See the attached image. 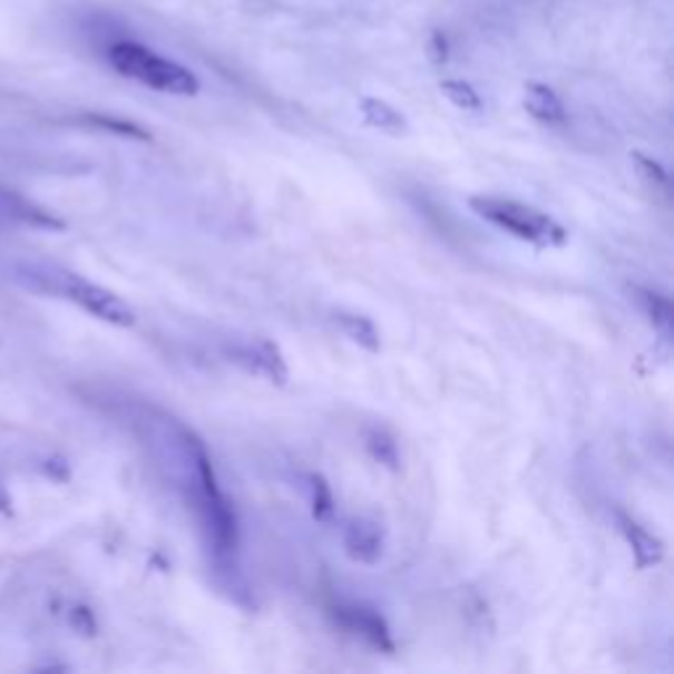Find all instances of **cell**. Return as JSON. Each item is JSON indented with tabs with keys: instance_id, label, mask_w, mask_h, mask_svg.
<instances>
[{
	"instance_id": "obj_3",
	"label": "cell",
	"mask_w": 674,
	"mask_h": 674,
	"mask_svg": "<svg viewBox=\"0 0 674 674\" xmlns=\"http://www.w3.org/2000/svg\"><path fill=\"white\" fill-rule=\"evenodd\" d=\"M183 434L187 451H191L195 480H198L201 509L203 517H206L208 530H212L214 546L216 550H222V554H229V550L237 548V540H241V525H237L235 506L229 504V498L224 496L219 488V480H216L214 463L208 459L206 446H203L193 432L185 430Z\"/></svg>"
},
{
	"instance_id": "obj_13",
	"label": "cell",
	"mask_w": 674,
	"mask_h": 674,
	"mask_svg": "<svg viewBox=\"0 0 674 674\" xmlns=\"http://www.w3.org/2000/svg\"><path fill=\"white\" fill-rule=\"evenodd\" d=\"M364 446L369 456L377 463H382V467H388L390 472H398L401 469V453H398V443L395 438L388 430H382V427H372L364 434Z\"/></svg>"
},
{
	"instance_id": "obj_8",
	"label": "cell",
	"mask_w": 674,
	"mask_h": 674,
	"mask_svg": "<svg viewBox=\"0 0 674 674\" xmlns=\"http://www.w3.org/2000/svg\"><path fill=\"white\" fill-rule=\"evenodd\" d=\"M614 519H617V530L622 533V538L627 540L629 550H633L637 567L654 569L664 561V543L658 540L648 527H643L641 521L633 519L622 509L614 511Z\"/></svg>"
},
{
	"instance_id": "obj_7",
	"label": "cell",
	"mask_w": 674,
	"mask_h": 674,
	"mask_svg": "<svg viewBox=\"0 0 674 674\" xmlns=\"http://www.w3.org/2000/svg\"><path fill=\"white\" fill-rule=\"evenodd\" d=\"M232 356H235L237 364H243L245 369H248V372L266 377L272 385H280V388L287 385V380H290L287 361H285V356H282L280 345L272 343V340H266V338L253 340L251 345L232 351Z\"/></svg>"
},
{
	"instance_id": "obj_2",
	"label": "cell",
	"mask_w": 674,
	"mask_h": 674,
	"mask_svg": "<svg viewBox=\"0 0 674 674\" xmlns=\"http://www.w3.org/2000/svg\"><path fill=\"white\" fill-rule=\"evenodd\" d=\"M469 206L477 216L490 222L492 227L509 232L519 241L538 245V248H561L567 243L569 232L561 227L554 216L538 212V208L525 206V203L511 198H496V195H475Z\"/></svg>"
},
{
	"instance_id": "obj_17",
	"label": "cell",
	"mask_w": 674,
	"mask_h": 674,
	"mask_svg": "<svg viewBox=\"0 0 674 674\" xmlns=\"http://www.w3.org/2000/svg\"><path fill=\"white\" fill-rule=\"evenodd\" d=\"M92 121H96V125H100L104 129H111V133L137 137V140H150V135L145 133L143 127L133 125V121H119V119H111V116H92Z\"/></svg>"
},
{
	"instance_id": "obj_9",
	"label": "cell",
	"mask_w": 674,
	"mask_h": 674,
	"mask_svg": "<svg viewBox=\"0 0 674 674\" xmlns=\"http://www.w3.org/2000/svg\"><path fill=\"white\" fill-rule=\"evenodd\" d=\"M525 108L527 114L535 116L543 125H564V121H567V111H564L561 98L543 82L525 85Z\"/></svg>"
},
{
	"instance_id": "obj_1",
	"label": "cell",
	"mask_w": 674,
	"mask_h": 674,
	"mask_svg": "<svg viewBox=\"0 0 674 674\" xmlns=\"http://www.w3.org/2000/svg\"><path fill=\"white\" fill-rule=\"evenodd\" d=\"M108 61L111 67L129 79H137L145 87H154L158 92H172V96H198L201 79L185 69L183 64L169 61V58L154 53L140 42H114L108 48Z\"/></svg>"
},
{
	"instance_id": "obj_4",
	"label": "cell",
	"mask_w": 674,
	"mask_h": 674,
	"mask_svg": "<svg viewBox=\"0 0 674 674\" xmlns=\"http://www.w3.org/2000/svg\"><path fill=\"white\" fill-rule=\"evenodd\" d=\"M35 285H46L56 293H64L69 301H75L79 309H85L87 314L104 319V322L114 324V328H133L137 322L135 309L129 306L125 299L111 293V290L96 285V282L77 277L69 272H56V270H32Z\"/></svg>"
},
{
	"instance_id": "obj_6",
	"label": "cell",
	"mask_w": 674,
	"mask_h": 674,
	"mask_svg": "<svg viewBox=\"0 0 674 674\" xmlns=\"http://www.w3.org/2000/svg\"><path fill=\"white\" fill-rule=\"evenodd\" d=\"M343 548L348 559L372 567L385 554V530H382L380 521L369 517L351 519L343 533Z\"/></svg>"
},
{
	"instance_id": "obj_15",
	"label": "cell",
	"mask_w": 674,
	"mask_h": 674,
	"mask_svg": "<svg viewBox=\"0 0 674 674\" xmlns=\"http://www.w3.org/2000/svg\"><path fill=\"white\" fill-rule=\"evenodd\" d=\"M309 490H311V514L316 521H330L335 514V498L328 480L322 475H309Z\"/></svg>"
},
{
	"instance_id": "obj_18",
	"label": "cell",
	"mask_w": 674,
	"mask_h": 674,
	"mask_svg": "<svg viewBox=\"0 0 674 674\" xmlns=\"http://www.w3.org/2000/svg\"><path fill=\"white\" fill-rule=\"evenodd\" d=\"M427 56H430L432 64H446L448 61V38L440 29H432L430 38H427Z\"/></svg>"
},
{
	"instance_id": "obj_11",
	"label": "cell",
	"mask_w": 674,
	"mask_h": 674,
	"mask_svg": "<svg viewBox=\"0 0 674 674\" xmlns=\"http://www.w3.org/2000/svg\"><path fill=\"white\" fill-rule=\"evenodd\" d=\"M633 299L637 301V306L643 309V314L648 316V322L662 332L664 340H672V328H674V311H672V301L666 295L656 293L651 287H629Z\"/></svg>"
},
{
	"instance_id": "obj_5",
	"label": "cell",
	"mask_w": 674,
	"mask_h": 674,
	"mask_svg": "<svg viewBox=\"0 0 674 674\" xmlns=\"http://www.w3.org/2000/svg\"><path fill=\"white\" fill-rule=\"evenodd\" d=\"M335 622L345 627L348 633L359 635L369 646L382 651V654H393L395 641L390 633V625L380 612L364 604H343L335 608Z\"/></svg>"
},
{
	"instance_id": "obj_14",
	"label": "cell",
	"mask_w": 674,
	"mask_h": 674,
	"mask_svg": "<svg viewBox=\"0 0 674 674\" xmlns=\"http://www.w3.org/2000/svg\"><path fill=\"white\" fill-rule=\"evenodd\" d=\"M440 92H443L456 108H461V111H480L482 108L480 92L469 82H463V79H443V82H440Z\"/></svg>"
},
{
	"instance_id": "obj_16",
	"label": "cell",
	"mask_w": 674,
	"mask_h": 674,
	"mask_svg": "<svg viewBox=\"0 0 674 674\" xmlns=\"http://www.w3.org/2000/svg\"><path fill=\"white\" fill-rule=\"evenodd\" d=\"M629 158H633L635 172L641 174V177L646 179V183L651 187H658V191H670V174H666V169H664L662 164L654 162V158L643 156L641 150H633V154H629Z\"/></svg>"
},
{
	"instance_id": "obj_12",
	"label": "cell",
	"mask_w": 674,
	"mask_h": 674,
	"mask_svg": "<svg viewBox=\"0 0 674 674\" xmlns=\"http://www.w3.org/2000/svg\"><path fill=\"white\" fill-rule=\"evenodd\" d=\"M335 322H338V328L343 330L356 345L367 348L369 353L380 351V330L374 328V322L369 316L351 314V311H338Z\"/></svg>"
},
{
	"instance_id": "obj_10",
	"label": "cell",
	"mask_w": 674,
	"mask_h": 674,
	"mask_svg": "<svg viewBox=\"0 0 674 674\" xmlns=\"http://www.w3.org/2000/svg\"><path fill=\"white\" fill-rule=\"evenodd\" d=\"M359 111H361V116H364L367 125L380 129V133L393 135V137H403L406 133H409V121H406V116L398 111L395 106H390L388 100L364 96L359 100Z\"/></svg>"
}]
</instances>
